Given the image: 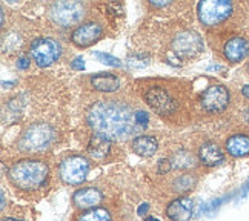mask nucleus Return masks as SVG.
I'll use <instances>...</instances> for the list:
<instances>
[{"label":"nucleus","mask_w":249,"mask_h":221,"mask_svg":"<svg viewBox=\"0 0 249 221\" xmlns=\"http://www.w3.org/2000/svg\"><path fill=\"white\" fill-rule=\"evenodd\" d=\"M137 112L124 103L105 100L89 108L86 120L95 134H102L111 141L124 140L145 129L139 121Z\"/></svg>","instance_id":"1"},{"label":"nucleus","mask_w":249,"mask_h":221,"mask_svg":"<svg viewBox=\"0 0 249 221\" xmlns=\"http://www.w3.org/2000/svg\"><path fill=\"white\" fill-rule=\"evenodd\" d=\"M48 175H50V169L48 165L42 160H20L16 161L8 172V178L17 189L22 190H36L42 187Z\"/></svg>","instance_id":"2"},{"label":"nucleus","mask_w":249,"mask_h":221,"mask_svg":"<svg viewBox=\"0 0 249 221\" xmlns=\"http://www.w3.org/2000/svg\"><path fill=\"white\" fill-rule=\"evenodd\" d=\"M54 138H55V132L50 124L45 123L31 124L20 136L18 148H20V151H26V152L45 151L53 145Z\"/></svg>","instance_id":"3"},{"label":"nucleus","mask_w":249,"mask_h":221,"mask_svg":"<svg viewBox=\"0 0 249 221\" xmlns=\"http://www.w3.org/2000/svg\"><path fill=\"white\" fill-rule=\"evenodd\" d=\"M62 55V45L53 37H39L30 45V57L40 68H48Z\"/></svg>","instance_id":"4"},{"label":"nucleus","mask_w":249,"mask_h":221,"mask_svg":"<svg viewBox=\"0 0 249 221\" xmlns=\"http://www.w3.org/2000/svg\"><path fill=\"white\" fill-rule=\"evenodd\" d=\"M234 5L228 0H205L197 6L200 22L205 26H215L225 22L232 14Z\"/></svg>","instance_id":"5"},{"label":"nucleus","mask_w":249,"mask_h":221,"mask_svg":"<svg viewBox=\"0 0 249 221\" xmlns=\"http://www.w3.org/2000/svg\"><path fill=\"white\" fill-rule=\"evenodd\" d=\"M85 16V6L80 2H55L50 8L53 22L62 28L77 25Z\"/></svg>","instance_id":"6"},{"label":"nucleus","mask_w":249,"mask_h":221,"mask_svg":"<svg viewBox=\"0 0 249 221\" xmlns=\"http://www.w3.org/2000/svg\"><path fill=\"white\" fill-rule=\"evenodd\" d=\"M88 172H89V161L80 155H72L65 158L59 168L62 181L71 186L82 185L86 180V177H88Z\"/></svg>","instance_id":"7"},{"label":"nucleus","mask_w":249,"mask_h":221,"mask_svg":"<svg viewBox=\"0 0 249 221\" xmlns=\"http://www.w3.org/2000/svg\"><path fill=\"white\" fill-rule=\"evenodd\" d=\"M203 50V42L196 31H181L172 40V51L181 59L196 57Z\"/></svg>","instance_id":"8"},{"label":"nucleus","mask_w":249,"mask_h":221,"mask_svg":"<svg viewBox=\"0 0 249 221\" xmlns=\"http://www.w3.org/2000/svg\"><path fill=\"white\" fill-rule=\"evenodd\" d=\"M229 91L222 85H213L202 94L200 97V102H202V106L205 108V111L211 112V114H217L222 112L228 108L229 104Z\"/></svg>","instance_id":"9"},{"label":"nucleus","mask_w":249,"mask_h":221,"mask_svg":"<svg viewBox=\"0 0 249 221\" xmlns=\"http://www.w3.org/2000/svg\"><path fill=\"white\" fill-rule=\"evenodd\" d=\"M145 100L149 106L159 114H169L176 111L177 103L171 95L165 91L159 88V86H152L145 92Z\"/></svg>","instance_id":"10"},{"label":"nucleus","mask_w":249,"mask_h":221,"mask_svg":"<svg viewBox=\"0 0 249 221\" xmlns=\"http://www.w3.org/2000/svg\"><path fill=\"white\" fill-rule=\"evenodd\" d=\"M102 35H103V28L95 22H88L75 28L72 31L71 40L75 46L88 48L97 42Z\"/></svg>","instance_id":"11"},{"label":"nucleus","mask_w":249,"mask_h":221,"mask_svg":"<svg viewBox=\"0 0 249 221\" xmlns=\"http://www.w3.org/2000/svg\"><path fill=\"white\" fill-rule=\"evenodd\" d=\"M194 215V201L189 197H180L166 207V217L171 221H189Z\"/></svg>","instance_id":"12"},{"label":"nucleus","mask_w":249,"mask_h":221,"mask_svg":"<svg viewBox=\"0 0 249 221\" xmlns=\"http://www.w3.org/2000/svg\"><path fill=\"white\" fill-rule=\"evenodd\" d=\"M223 54L231 63H240L249 55V40L245 37H232L225 43Z\"/></svg>","instance_id":"13"},{"label":"nucleus","mask_w":249,"mask_h":221,"mask_svg":"<svg viewBox=\"0 0 249 221\" xmlns=\"http://www.w3.org/2000/svg\"><path fill=\"white\" fill-rule=\"evenodd\" d=\"M102 200H103V194L97 187H82L79 190H75L72 195L74 206L80 210L92 209L97 204H100Z\"/></svg>","instance_id":"14"},{"label":"nucleus","mask_w":249,"mask_h":221,"mask_svg":"<svg viewBox=\"0 0 249 221\" xmlns=\"http://www.w3.org/2000/svg\"><path fill=\"white\" fill-rule=\"evenodd\" d=\"M198 160L202 165H205L208 168H215L225 161V153L222 149H220L217 143L206 141L198 149Z\"/></svg>","instance_id":"15"},{"label":"nucleus","mask_w":249,"mask_h":221,"mask_svg":"<svg viewBox=\"0 0 249 221\" xmlns=\"http://www.w3.org/2000/svg\"><path fill=\"white\" fill-rule=\"evenodd\" d=\"M226 151L231 157L240 158L249 155V136L246 134H235L226 140Z\"/></svg>","instance_id":"16"},{"label":"nucleus","mask_w":249,"mask_h":221,"mask_svg":"<svg viewBox=\"0 0 249 221\" xmlns=\"http://www.w3.org/2000/svg\"><path fill=\"white\" fill-rule=\"evenodd\" d=\"M88 153L95 160H103L109 153L111 140L107 138L102 134H94L88 141Z\"/></svg>","instance_id":"17"},{"label":"nucleus","mask_w":249,"mask_h":221,"mask_svg":"<svg viewBox=\"0 0 249 221\" xmlns=\"http://www.w3.org/2000/svg\"><path fill=\"white\" fill-rule=\"evenodd\" d=\"M131 148L140 157H152L159 149V143L152 136H139L132 140Z\"/></svg>","instance_id":"18"},{"label":"nucleus","mask_w":249,"mask_h":221,"mask_svg":"<svg viewBox=\"0 0 249 221\" xmlns=\"http://www.w3.org/2000/svg\"><path fill=\"white\" fill-rule=\"evenodd\" d=\"M91 85L94 89L102 91V92H114L119 89L120 80L111 72H100L91 77Z\"/></svg>","instance_id":"19"},{"label":"nucleus","mask_w":249,"mask_h":221,"mask_svg":"<svg viewBox=\"0 0 249 221\" xmlns=\"http://www.w3.org/2000/svg\"><path fill=\"white\" fill-rule=\"evenodd\" d=\"M77 221H111V212L105 207H92L77 217Z\"/></svg>","instance_id":"20"},{"label":"nucleus","mask_w":249,"mask_h":221,"mask_svg":"<svg viewBox=\"0 0 249 221\" xmlns=\"http://www.w3.org/2000/svg\"><path fill=\"white\" fill-rule=\"evenodd\" d=\"M172 165L177 169H191L196 166V160L193 153H189L188 151H180L172 157Z\"/></svg>","instance_id":"21"},{"label":"nucleus","mask_w":249,"mask_h":221,"mask_svg":"<svg viewBox=\"0 0 249 221\" xmlns=\"http://www.w3.org/2000/svg\"><path fill=\"white\" fill-rule=\"evenodd\" d=\"M196 180L193 178V175H181L178 178H176L174 181V190L176 192H188L194 187Z\"/></svg>","instance_id":"22"},{"label":"nucleus","mask_w":249,"mask_h":221,"mask_svg":"<svg viewBox=\"0 0 249 221\" xmlns=\"http://www.w3.org/2000/svg\"><path fill=\"white\" fill-rule=\"evenodd\" d=\"M95 57L102 62V63H107L109 66H120L122 62L117 59V57H114L111 54H105V52H95Z\"/></svg>","instance_id":"23"},{"label":"nucleus","mask_w":249,"mask_h":221,"mask_svg":"<svg viewBox=\"0 0 249 221\" xmlns=\"http://www.w3.org/2000/svg\"><path fill=\"white\" fill-rule=\"evenodd\" d=\"M128 62H129V66H132V68H143V66H146L148 63V60L146 59H140V60H137L136 57H129L128 59Z\"/></svg>","instance_id":"24"},{"label":"nucleus","mask_w":249,"mask_h":221,"mask_svg":"<svg viewBox=\"0 0 249 221\" xmlns=\"http://www.w3.org/2000/svg\"><path fill=\"white\" fill-rule=\"evenodd\" d=\"M169 169H171V161L166 160V158H161L159 161V172H160V174H166Z\"/></svg>","instance_id":"25"},{"label":"nucleus","mask_w":249,"mask_h":221,"mask_svg":"<svg viewBox=\"0 0 249 221\" xmlns=\"http://www.w3.org/2000/svg\"><path fill=\"white\" fill-rule=\"evenodd\" d=\"M17 68L18 69H28L30 68V57H20V59L17 60Z\"/></svg>","instance_id":"26"},{"label":"nucleus","mask_w":249,"mask_h":221,"mask_svg":"<svg viewBox=\"0 0 249 221\" xmlns=\"http://www.w3.org/2000/svg\"><path fill=\"white\" fill-rule=\"evenodd\" d=\"M72 68L77 69V71H82L85 68V62L82 57H75V59L72 60Z\"/></svg>","instance_id":"27"},{"label":"nucleus","mask_w":249,"mask_h":221,"mask_svg":"<svg viewBox=\"0 0 249 221\" xmlns=\"http://www.w3.org/2000/svg\"><path fill=\"white\" fill-rule=\"evenodd\" d=\"M148 209H149V204L148 203H143V204H140L139 206V210H137V214L142 217V215H145L146 212H148Z\"/></svg>","instance_id":"28"},{"label":"nucleus","mask_w":249,"mask_h":221,"mask_svg":"<svg viewBox=\"0 0 249 221\" xmlns=\"http://www.w3.org/2000/svg\"><path fill=\"white\" fill-rule=\"evenodd\" d=\"M151 3L154 5V6H157V8H161V6H168V2H165V0H157V2H156V0H152Z\"/></svg>","instance_id":"29"},{"label":"nucleus","mask_w":249,"mask_h":221,"mask_svg":"<svg viewBox=\"0 0 249 221\" xmlns=\"http://www.w3.org/2000/svg\"><path fill=\"white\" fill-rule=\"evenodd\" d=\"M246 195H249V181H248V183L243 186V190H242V195H240V197H242V198H245Z\"/></svg>","instance_id":"30"},{"label":"nucleus","mask_w":249,"mask_h":221,"mask_svg":"<svg viewBox=\"0 0 249 221\" xmlns=\"http://www.w3.org/2000/svg\"><path fill=\"white\" fill-rule=\"evenodd\" d=\"M242 92H243V95H245L246 99H249V85H246V86H245Z\"/></svg>","instance_id":"31"},{"label":"nucleus","mask_w":249,"mask_h":221,"mask_svg":"<svg viewBox=\"0 0 249 221\" xmlns=\"http://www.w3.org/2000/svg\"><path fill=\"white\" fill-rule=\"evenodd\" d=\"M2 209H5V192L2 190Z\"/></svg>","instance_id":"32"},{"label":"nucleus","mask_w":249,"mask_h":221,"mask_svg":"<svg viewBox=\"0 0 249 221\" xmlns=\"http://www.w3.org/2000/svg\"><path fill=\"white\" fill-rule=\"evenodd\" d=\"M143 221H160V220H157V218H154V217H148V218H145Z\"/></svg>","instance_id":"33"},{"label":"nucleus","mask_w":249,"mask_h":221,"mask_svg":"<svg viewBox=\"0 0 249 221\" xmlns=\"http://www.w3.org/2000/svg\"><path fill=\"white\" fill-rule=\"evenodd\" d=\"M245 119H246V121L249 123V108L246 109V112H245Z\"/></svg>","instance_id":"34"},{"label":"nucleus","mask_w":249,"mask_h":221,"mask_svg":"<svg viewBox=\"0 0 249 221\" xmlns=\"http://www.w3.org/2000/svg\"><path fill=\"white\" fill-rule=\"evenodd\" d=\"M2 221H22V220H16V218H5Z\"/></svg>","instance_id":"35"},{"label":"nucleus","mask_w":249,"mask_h":221,"mask_svg":"<svg viewBox=\"0 0 249 221\" xmlns=\"http://www.w3.org/2000/svg\"><path fill=\"white\" fill-rule=\"evenodd\" d=\"M248 72H249V63H248Z\"/></svg>","instance_id":"36"}]
</instances>
